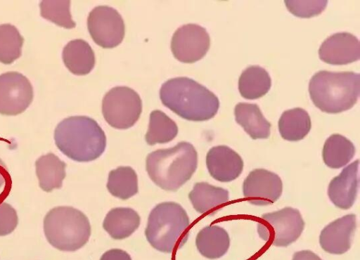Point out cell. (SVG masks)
Here are the masks:
<instances>
[{
    "mask_svg": "<svg viewBox=\"0 0 360 260\" xmlns=\"http://www.w3.org/2000/svg\"><path fill=\"white\" fill-rule=\"evenodd\" d=\"M162 104L190 121L212 118L219 108L218 98L205 86L186 77L170 79L160 90Z\"/></svg>",
    "mask_w": 360,
    "mask_h": 260,
    "instance_id": "6da1fadb",
    "label": "cell"
},
{
    "mask_svg": "<svg viewBox=\"0 0 360 260\" xmlns=\"http://www.w3.org/2000/svg\"><path fill=\"white\" fill-rule=\"evenodd\" d=\"M54 140L58 148L77 162L98 158L106 146V137L98 124L86 116H72L56 127Z\"/></svg>",
    "mask_w": 360,
    "mask_h": 260,
    "instance_id": "7a4b0ae2",
    "label": "cell"
},
{
    "mask_svg": "<svg viewBox=\"0 0 360 260\" xmlns=\"http://www.w3.org/2000/svg\"><path fill=\"white\" fill-rule=\"evenodd\" d=\"M198 154L192 144L180 142L173 148L148 155L146 171L160 188L176 191L188 181L197 169Z\"/></svg>",
    "mask_w": 360,
    "mask_h": 260,
    "instance_id": "3957f363",
    "label": "cell"
},
{
    "mask_svg": "<svg viewBox=\"0 0 360 260\" xmlns=\"http://www.w3.org/2000/svg\"><path fill=\"white\" fill-rule=\"evenodd\" d=\"M311 99L321 111L336 114L352 108L360 93V74L354 72H316L309 84Z\"/></svg>",
    "mask_w": 360,
    "mask_h": 260,
    "instance_id": "277c9868",
    "label": "cell"
},
{
    "mask_svg": "<svg viewBox=\"0 0 360 260\" xmlns=\"http://www.w3.org/2000/svg\"><path fill=\"white\" fill-rule=\"evenodd\" d=\"M189 223L188 214L179 204L162 202L150 212L145 235L153 248L171 253L186 242Z\"/></svg>",
    "mask_w": 360,
    "mask_h": 260,
    "instance_id": "5b68a950",
    "label": "cell"
},
{
    "mask_svg": "<svg viewBox=\"0 0 360 260\" xmlns=\"http://www.w3.org/2000/svg\"><path fill=\"white\" fill-rule=\"evenodd\" d=\"M44 232L48 242L63 252H75L88 242L91 225L81 211L68 206L51 209L44 219Z\"/></svg>",
    "mask_w": 360,
    "mask_h": 260,
    "instance_id": "8992f818",
    "label": "cell"
},
{
    "mask_svg": "<svg viewBox=\"0 0 360 260\" xmlns=\"http://www.w3.org/2000/svg\"><path fill=\"white\" fill-rule=\"evenodd\" d=\"M304 227L300 212L292 207L262 214L257 223L259 237L276 247H287L296 241Z\"/></svg>",
    "mask_w": 360,
    "mask_h": 260,
    "instance_id": "52a82bcc",
    "label": "cell"
},
{
    "mask_svg": "<svg viewBox=\"0 0 360 260\" xmlns=\"http://www.w3.org/2000/svg\"><path fill=\"white\" fill-rule=\"evenodd\" d=\"M141 111L142 102L139 95L127 86L113 87L103 98V117L115 129L131 127L138 121Z\"/></svg>",
    "mask_w": 360,
    "mask_h": 260,
    "instance_id": "ba28073f",
    "label": "cell"
},
{
    "mask_svg": "<svg viewBox=\"0 0 360 260\" xmlns=\"http://www.w3.org/2000/svg\"><path fill=\"white\" fill-rule=\"evenodd\" d=\"M89 34L98 46L110 48L119 45L124 37V22L117 10L107 6L95 7L87 19Z\"/></svg>",
    "mask_w": 360,
    "mask_h": 260,
    "instance_id": "9c48e42d",
    "label": "cell"
},
{
    "mask_svg": "<svg viewBox=\"0 0 360 260\" xmlns=\"http://www.w3.org/2000/svg\"><path fill=\"white\" fill-rule=\"evenodd\" d=\"M32 99V86L26 77L17 72L0 75V114H21L30 106Z\"/></svg>",
    "mask_w": 360,
    "mask_h": 260,
    "instance_id": "30bf717a",
    "label": "cell"
},
{
    "mask_svg": "<svg viewBox=\"0 0 360 260\" xmlns=\"http://www.w3.org/2000/svg\"><path fill=\"white\" fill-rule=\"evenodd\" d=\"M210 46L206 30L195 24L179 27L173 34L171 49L174 56L185 63H193L205 56Z\"/></svg>",
    "mask_w": 360,
    "mask_h": 260,
    "instance_id": "8fae6325",
    "label": "cell"
},
{
    "mask_svg": "<svg viewBox=\"0 0 360 260\" xmlns=\"http://www.w3.org/2000/svg\"><path fill=\"white\" fill-rule=\"evenodd\" d=\"M283 183L271 171L256 169L250 172L243 181L244 197L253 205L264 206L275 202L281 195Z\"/></svg>",
    "mask_w": 360,
    "mask_h": 260,
    "instance_id": "7c38bea8",
    "label": "cell"
},
{
    "mask_svg": "<svg viewBox=\"0 0 360 260\" xmlns=\"http://www.w3.org/2000/svg\"><path fill=\"white\" fill-rule=\"evenodd\" d=\"M319 58L326 63L345 65L360 58V44L349 32H338L328 37L319 50Z\"/></svg>",
    "mask_w": 360,
    "mask_h": 260,
    "instance_id": "4fadbf2b",
    "label": "cell"
},
{
    "mask_svg": "<svg viewBox=\"0 0 360 260\" xmlns=\"http://www.w3.org/2000/svg\"><path fill=\"white\" fill-rule=\"evenodd\" d=\"M356 227L354 214H347L327 225L321 232L319 243L322 249L333 254L347 252Z\"/></svg>",
    "mask_w": 360,
    "mask_h": 260,
    "instance_id": "5bb4252c",
    "label": "cell"
},
{
    "mask_svg": "<svg viewBox=\"0 0 360 260\" xmlns=\"http://www.w3.org/2000/svg\"><path fill=\"white\" fill-rule=\"evenodd\" d=\"M206 165L210 174L220 182H230L243 171L241 157L226 145L212 147L206 156Z\"/></svg>",
    "mask_w": 360,
    "mask_h": 260,
    "instance_id": "9a60e30c",
    "label": "cell"
},
{
    "mask_svg": "<svg viewBox=\"0 0 360 260\" xmlns=\"http://www.w3.org/2000/svg\"><path fill=\"white\" fill-rule=\"evenodd\" d=\"M359 161L356 160L345 167L329 183L328 197L340 209H348L355 202L359 183Z\"/></svg>",
    "mask_w": 360,
    "mask_h": 260,
    "instance_id": "2e32d148",
    "label": "cell"
},
{
    "mask_svg": "<svg viewBox=\"0 0 360 260\" xmlns=\"http://www.w3.org/2000/svg\"><path fill=\"white\" fill-rule=\"evenodd\" d=\"M188 197L198 213L213 214L228 202L229 195L226 189L200 182L194 185Z\"/></svg>",
    "mask_w": 360,
    "mask_h": 260,
    "instance_id": "e0dca14e",
    "label": "cell"
},
{
    "mask_svg": "<svg viewBox=\"0 0 360 260\" xmlns=\"http://www.w3.org/2000/svg\"><path fill=\"white\" fill-rule=\"evenodd\" d=\"M140 216L131 208L116 207L106 214L103 227L110 236L122 240L130 236L139 226Z\"/></svg>",
    "mask_w": 360,
    "mask_h": 260,
    "instance_id": "ac0fdd59",
    "label": "cell"
},
{
    "mask_svg": "<svg viewBox=\"0 0 360 260\" xmlns=\"http://www.w3.org/2000/svg\"><path fill=\"white\" fill-rule=\"evenodd\" d=\"M62 57L67 68L76 75L87 74L95 65L94 53L90 45L82 39L68 42L63 50Z\"/></svg>",
    "mask_w": 360,
    "mask_h": 260,
    "instance_id": "d6986e66",
    "label": "cell"
},
{
    "mask_svg": "<svg viewBox=\"0 0 360 260\" xmlns=\"http://www.w3.org/2000/svg\"><path fill=\"white\" fill-rule=\"evenodd\" d=\"M236 121L253 139L267 138L271 124L263 116L257 104L239 103L234 109Z\"/></svg>",
    "mask_w": 360,
    "mask_h": 260,
    "instance_id": "ffe728a7",
    "label": "cell"
},
{
    "mask_svg": "<svg viewBox=\"0 0 360 260\" xmlns=\"http://www.w3.org/2000/svg\"><path fill=\"white\" fill-rule=\"evenodd\" d=\"M198 252L210 259L224 256L230 246L228 233L218 226H209L199 231L195 239Z\"/></svg>",
    "mask_w": 360,
    "mask_h": 260,
    "instance_id": "44dd1931",
    "label": "cell"
},
{
    "mask_svg": "<svg viewBox=\"0 0 360 260\" xmlns=\"http://www.w3.org/2000/svg\"><path fill=\"white\" fill-rule=\"evenodd\" d=\"M36 174L40 188L51 192L62 187L65 177L66 164L53 153L41 156L35 162Z\"/></svg>",
    "mask_w": 360,
    "mask_h": 260,
    "instance_id": "7402d4cb",
    "label": "cell"
},
{
    "mask_svg": "<svg viewBox=\"0 0 360 260\" xmlns=\"http://www.w3.org/2000/svg\"><path fill=\"white\" fill-rule=\"evenodd\" d=\"M271 84V77L267 71L259 65H252L241 73L238 90L243 98L253 100L264 96L269 91Z\"/></svg>",
    "mask_w": 360,
    "mask_h": 260,
    "instance_id": "603a6c76",
    "label": "cell"
},
{
    "mask_svg": "<svg viewBox=\"0 0 360 260\" xmlns=\"http://www.w3.org/2000/svg\"><path fill=\"white\" fill-rule=\"evenodd\" d=\"M311 126L308 112L300 108L285 110L278 121V129L281 137L290 141L303 139L309 132Z\"/></svg>",
    "mask_w": 360,
    "mask_h": 260,
    "instance_id": "cb8c5ba5",
    "label": "cell"
},
{
    "mask_svg": "<svg viewBox=\"0 0 360 260\" xmlns=\"http://www.w3.org/2000/svg\"><path fill=\"white\" fill-rule=\"evenodd\" d=\"M355 154L353 143L340 134H333L326 141L323 160L330 168L338 169L347 165Z\"/></svg>",
    "mask_w": 360,
    "mask_h": 260,
    "instance_id": "d4e9b609",
    "label": "cell"
},
{
    "mask_svg": "<svg viewBox=\"0 0 360 260\" xmlns=\"http://www.w3.org/2000/svg\"><path fill=\"white\" fill-rule=\"evenodd\" d=\"M110 193L121 200H127L138 193V178L130 167H119L110 171L107 183Z\"/></svg>",
    "mask_w": 360,
    "mask_h": 260,
    "instance_id": "484cf974",
    "label": "cell"
},
{
    "mask_svg": "<svg viewBox=\"0 0 360 260\" xmlns=\"http://www.w3.org/2000/svg\"><path fill=\"white\" fill-rule=\"evenodd\" d=\"M178 134L174 121L160 110H153L150 115L146 141L150 145L165 143L173 140Z\"/></svg>",
    "mask_w": 360,
    "mask_h": 260,
    "instance_id": "4316f807",
    "label": "cell"
},
{
    "mask_svg": "<svg viewBox=\"0 0 360 260\" xmlns=\"http://www.w3.org/2000/svg\"><path fill=\"white\" fill-rule=\"evenodd\" d=\"M23 38L11 24L0 25V62L11 64L20 57Z\"/></svg>",
    "mask_w": 360,
    "mask_h": 260,
    "instance_id": "83f0119b",
    "label": "cell"
},
{
    "mask_svg": "<svg viewBox=\"0 0 360 260\" xmlns=\"http://www.w3.org/2000/svg\"><path fill=\"white\" fill-rule=\"evenodd\" d=\"M39 6L44 18L67 29L75 27L70 11V1H42Z\"/></svg>",
    "mask_w": 360,
    "mask_h": 260,
    "instance_id": "f1b7e54d",
    "label": "cell"
},
{
    "mask_svg": "<svg viewBox=\"0 0 360 260\" xmlns=\"http://www.w3.org/2000/svg\"><path fill=\"white\" fill-rule=\"evenodd\" d=\"M285 4L295 15L310 18L320 14L325 9L327 1H285Z\"/></svg>",
    "mask_w": 360,
    "mask_h": 260,
    "instance_id": "f546056e",
    "label": "cell"
},
{
    "mask_svg": "<svg viewBox=\"0 0 360 260\" xmlns=\"http://www.w3.org/2000/svg\"><path fill=\"white\" fill-rule=\"evenodd\" d=\"M18 217L15 209L8 203L0 204V236L11 233L16 228Z\"/></svg>",
    "mask_w": 360,
    "mask_h": 260,
    "instance_id": "4dcf8cb0",
    "label": "cell"
},
{
    "mask_svg": "<svg viewBox=\"0 0 360 260\" xmlns=\"http://www.w3.org/2000/svg\"><path fill=\"white\" fill-rule=\"evenodd\" d=\"M100 260H131L130 255L120 249H112L105 252Z\"/></svg>",
    "mask_w": 360,
    "mask_h": 260,
    "instance_id": "1f68e13d",
    "label": "cell"
},
{
    "mask_svg": "<svg viewBox=\"0 0 360 260\" xmlns=\"http://www.w3.org/2000/svg\"><path fill=\"white\" fill-rule=\"evenodd\" d=\"M292 260H322L318 255L310 250H302L294 254Z\"/></svg>",
    "mask_w": 360,
    "mask_h": 260,
    "instance_id": "d6a6232c",
    "label": "cell"
},
{
    "mask_svg": "<svg viewBox=\"0 0 360 260\" xmlns=\"http://www.w3.org/2000/svg\"><path fill=\"white\" fill-rule=\"evenodd\" d=\"M9 174L6 164L0 159V188L5 185L9 179Z\"/></svg>",
    "mask_w": 360,
    "mask_h": 260,
    "instance_id": "836d02e7",
    "label": "cell"
}]
</instances>
